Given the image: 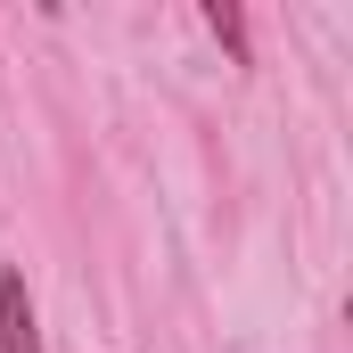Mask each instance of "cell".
<instances>
[{
	"mask_svg": "<svg viewBox=\"0 0 353 353\" xmlns=\"http://www.w3.org/2000/svg\"><path fill=\"white\" fill-rule=\"evenodd\" d=\"M0 353H41V312H33V288L25 271H0Z\"/></svg>",
	"mask_w": 353,
	"mask_h": 353,
	"instance_id": "6da1fadb",
	"label": "cell"
},
{
	"mask_svg": "<svg viewBox=\"0 0 353 353\" xmlns=\"http://www.w3.org/2000/svg\"><path fill=\"white\" fill-rule=\"evenodd\" d=\"M205 33L230 50V66H255V50H247V8H230V0H205Z\"/></svg>",
	"mask_w": 353,
	"mask_h": 353,
	"instance_id": "7a4b0ae2",
	"label": "cell"
}]
</instances>
